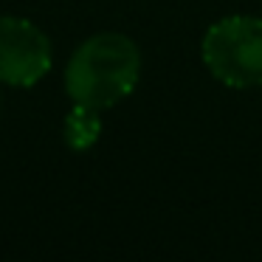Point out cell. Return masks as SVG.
Returning <instances> with one entry per match:
<instances>
[{
	"label": "cell",
	"instance_id": "obj_4",
	"mask_svg": "<svg viewBox=\"0 0 262 262\" xmlns=\"http://www.w3.org/2000/svg\"><path fill=\"white\" fill-rule=\"evenodd\" d=\"M99 133H102L99 110L85 107V104H74L71 113L65 116V144L76 152L91 149L99 141Z\"/></svg>",
	"mask_w": 262,
	"mask_h": 262
},
{
	"label": "cell",
	"instance_id": "obj_3",
	"mask_svg": "<svg viewBox=\"0 0 262 262\" xmlns=\"http://www.w3.org/2000/svg\"><path fill=\"white\" fill-rule=\"evenodd\" d=\"M51 68L46 31L23 17H0V82L31 88Z\"/></svg>",
	"mask_w": 262,
	"mask_h": 262
},
{
	"label": "cell",
	"instance_id": "obj_1",
	"mask_svg": "<svg viewBox=\"0 0 262 262\" xmlns=\"http://www.w3.org/2000/svg\"><path fill=\"white\" fill-rule=\"evenodd\" d=\"M141 74V51L127 34L102 31L71 54L65 68V91L74 104L107 110L130 96Z\"/></svg>",
	"mask_w": 262,
	"mask_h": 262
},
{
	"label": "cell",
	"instance_id": "obj_2",
	"mask_svg": "<svg viewBox=\"0 0 262 262\" xmlns=\"http://www.w3.org/2000/svg\"><path fill=\"white\" fill-rule=\"evenodd\" d=\"M203 65L226 88H262V20L251 14L223 17L206 31Z\"/></svg>",
	"mask_w": 262,
	"mask_h": 262
}]
</instances>
